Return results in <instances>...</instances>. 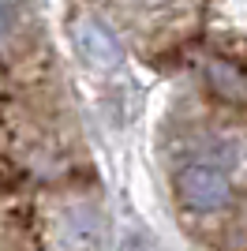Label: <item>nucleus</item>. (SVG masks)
I'll use <instances>...</instances> for the list:
<instances>
[{
    "mask_svg": "<svg viewBox=\"0 0 247 251\" xmlns=\"http://www.w3.org/2000/svg\"><path fill=\"white\" fill-rule=\"evenodd\" d=\"M176 191L180 199L187 202L198 214H210V210H221L228 199H232V184L217 165L210 161H198V165H187L180 176H176Z\"/></svg>",
    "mask_w": 247,
    "mask_h": 251,
    "instance_id": "2",
    "label": "nucleus"
},
{
    "mask_svg": "<svg viewBox=\"0 0 247 251\" xmlns=\"http://www.w3.org/2000/svg\"><path fill=\"white\" fill-rule=\"evenodd\" d=\"M143 4H157V0H143Z\"/></svg>",
    "mask_w": 247,
    "mask_h": 251,
    "instance_id": "6",
    "label": "nucleus"
},
{
    "mask_svg": "<svg viewBox=\"0 0 247 251\" xmlns=\"http://www.w3.org/2000/svg\"><path fill=\"white\" fill-rule=\"evenodd\" d=\"M45 240H49V251H98L101 248V218L86 202L60 206L49 218Z\"/></svg>",
    "mask_w": 247,
    "mask_h": 251,
    "instance_id": "1",
    "label": "nucleus"
},
{
    "mask_svg": "<svg viewBox=\"0 0 247 251\" xmlns=\"http://www.w3.org/2000/svg\"><path fill=\"white\" fill-rule=\"evenodd\" d=\"M210 86H214L221 98H228V101H244L247 98V79L232 68V64H210Z\"/></svg>",
    "mask_w": 247,
    "mask_h": 251,
    "instance_id": "4",
    "label": "nucleus"
},
{
    "mask_svg": "<svg viewBox=\"0 0 247 251\" xmlns=\"http://www.w3.org/2000/svg\"><path fill=\"white\" fill-rule=\"evenodd\" d=\"M15 30V8H11V0H0V38H8Z\"/></svg>",
    "mask_w": 247,
    "mask_h": 251,
    "instance_id": "5",
    "label": "nucleus"
},
{
    "mask_svg": "<svg viewBox=\"0 0 247 251\" xmlns=\"http://www.w3.org/2000/svg\"><path fill=\"white\" fill-rule=\"evenodd\" d=\"M75 45H79L82 60L98 68V72H109V68H120V45L109 30H105L101 23L94 19H75Z\"/></svg>",
    "mask_w": 247,
    "mask_h": 251,
    "instance_id": "3",
    "label": "nucleus"
}]
</instances>
